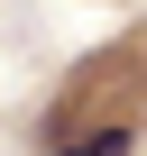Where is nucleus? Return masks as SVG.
Here are the masks:
<instances>
[{
  "mask_svg": "<svg viewBox=\"0 0 147 156\" xmlns=\"http://www.w3.org/2000/svg\"><path fill=\"white\" fill-rule=\"evenodd\" d=\"M74 156H129V129H101L92 147H74Z\"/></svg>",
  "mask_w": 147,
  "mask_h": 156,
  "instance_id": "f257e3e1",
  "label": "nucleus"
}]
</instances>
